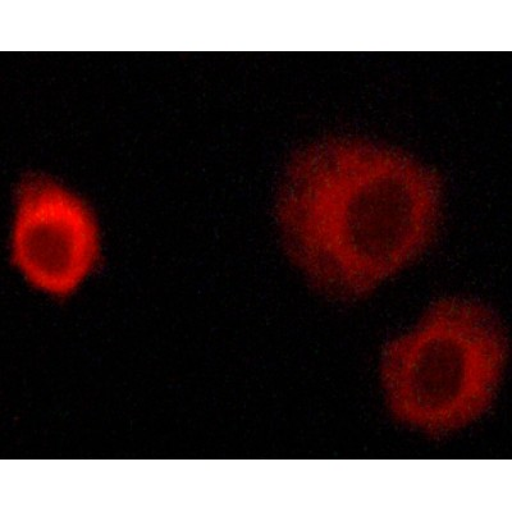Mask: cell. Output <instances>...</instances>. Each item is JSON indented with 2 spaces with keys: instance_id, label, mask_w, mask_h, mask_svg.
<instances>
[{
  "instance_id": "6da1fadb",
  "label": "cell",
  "mask_w": 512,
  "mask_h": 512,
  "mask_svg": "<svg viewBox=\"0 0 512 512\" xmlns=\"http://www.w3.org/2000/svg\"><path fill=\"white\" fill-rule=\"evenodd\" d=\"M443 185L402 150L324 137L288 162L276 218L283 248L315 290L355 301L413 264L440 228Z\"/></svg>"
},
{
  "instance_id": "3957f363",
  "label": "cell",
  "mask_w": 512,
  "mask_h": 512,
  "mask_svg": "<svg viewBox=\"0 0 512 512\" xmlns=\"http://www.w3.org/2000/svg\"><path fill=\"white\" fill-rule=\"evenodd\" d=\"M11 260L44 294L68 297L93 274L102 255L93 209L56 178L30 172L13 198Z\"/></svg>"
},
{
  "instance_id": "7a4b0ae2",
  "label": "cell",
  "mask_w": 512,
  "mask_h": 512,
  "mask_svg": "<svg viewBox=\"0 0 512 512\" xmlns=\"http://www.w3.org/2000/svg\"><path fill=\"white\" fill-rule=\"evenodd\" d=\"M507 356L506 329L492 309L465 297L438 300L411 331L383 347L388 409L428 436L460 431L492 408Z\"/></svg>"
}]
</instances>
